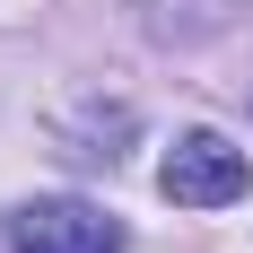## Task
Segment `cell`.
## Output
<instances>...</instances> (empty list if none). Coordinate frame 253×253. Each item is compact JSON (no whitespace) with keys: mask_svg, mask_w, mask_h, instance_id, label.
Wrapping results in <instances>:
<instances>
[{"mask_svg":"<svg viewBox=\"0 0 253 253\" xmlns=\"http://www.w3.org/2000/svg\"><path fill=\"white\" fill-rule=\"evenodd\" d=\"M245 183H253V157L236 149V140H218V131L175 140L166 166H157V192L183 201V210H227V201H245Z\"/></svg>","mask_w":253,"mask_h":253,"instance_id":"cell-1","label":"cell"},{"mask_svg":"<svg viewBox=\"0 0 253 253\" xmlns=\"http://www.w3.org/2000/svg\"><path fill=\"white\" fill-rule=\"evenodd\" d=\"M18 253H123V227L87 201H35L18 218Z\"/></svg>","mask_w":253,"mask_h":253,"instance_id":"cell-2","label":"cell"}]
</instances>
